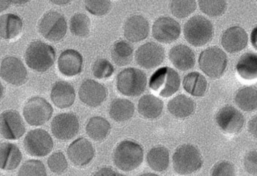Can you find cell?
<instances>
[{"instance_id":"obj_44","label":"cell","mask_w":257,"mask_h":176,"mask_svg":"<svg viewBox=\"0 0 257 176\" xmlns=\"http://www.w3.org/2000/svg\"><path fill=\"white\" fill-rule=\"evenodd\" d=\"M248 129L254 138H257V114L253 116L248 123Z\"/></svg>"},{"instance_id":"obj_18","label":"cell","mask_w":257,"mask_h":176,"mask_svg":"<svg viewBox=\"0 0 257 176\" xmlns=\"http://www.w3.org/2000/svg\"><path fill=\"white\" fill-rule=\"evenodd\" d=\"M95 150L91 141L85 138H78L70 144L67 155L72 163L82 167L89 164L94 156Z\"/></svg>"},{"instance_id":"obj_4","label":"cell","mask_w":257,"mask_h":176,"mask_svg":"<svg viewBox=\"0 0 257 176\" xmlns=\"http://www.w3.org/2000/svg\"><path fill=\"white\" fill-rule=\"evenodd\" d=\"M203 158L198 149L192 144L180 146L173 155V165L176 172L190 174L202 166Z\"/></svg>"},{"instance_id":"obj_40","label":"cell","mask_w":257,"mask_h":176,"mask_svg":"<svg viewBox=\"0 0 257 176\" xmlns=\"http://www.w3.org/2000/svg\"><path fill=\"white\" fill-rule=\"evenodd\" d=\"M92 72L97 79H106L110 77L114 73L112 64L106 59H98L93 64Z\"/></svg>"},{"instance_id":"obj_1","label":"cell","mask_w":257,"mask_h":176,"mask_svg":"<svg viewBox=\"0 0 257 176\" xmlns=\"http://www.w3.org/2000/svg\"><path fill=\"white\" fill-rule=\"evenodd\" d=\"M55 49L42 41L33 42L25 52V61L28 67L40 73L49 70L55 64Z\"/></svg>"},{"instance_id":"obj_21","label":"cell","mask_w":257,"mask_h":176,"mask_svg":"<svg viewBox=\"0 0 257 176\" xmlns=\"http://www.w3.org/2000/svg\"><path fill=\"white\" fill-rule=\"evenodd\" d=\"M59 71L66 76H77L82 72L83 58L74 49H67L60 55L58 62Z\"/></svg>"},{"instance_id":"obj_46","label":"cell","mask_w":257,"mask_h":176,"mask_svg":"<svg viewBox=\"0 0 257 176\" xmlns=\"http://www.w3.org/2000/svg\"><path fill=\"white\" fill-rule=\"evenodd\" d=\"M250 41L254 49L257 50V27H255L251 32Z\"/></svg>"},{"instance_id":"obj_45","label":"cell","mask_w":257,"mask_h":176,"mask_svg":"<svg viewBox=\"0 0 257 176\" xmlns=\"http://www.w3.org/2000/svg\"><path fill=\"white\" fill-rule=\"evenodd\" d=\"M95 175H120L118 173L115 172V171L110 168H103L99 170L97 172L95 173Z\"/></svg>"},{"instance_id":"obj_49","label":"cell","mask_w":257,"mask_h":176,"mask_svg":"<svg viewBox=\"0 0 257 176\" xmlns=\"http://www.w3.org/2000/svg\"><path fill=\"white\" fill-rule=\"evenodd\" d=\"M31 0H12V2H13V4L16 6H22L25 5V4H28Z\"/></svg>"},{"instance_id":"obj_33","label":"cell","mask_w":257,"mask_h":176,"mask_svg":"<svg viewBox=\"0 0 257 176\" xmlns=\"http://www.w3.org/2000/svg\"><path fill=\"white\" fill-rule=\"evenodd\" d=\"M234 101L242 111L252 112L257 109V90L250 86L240 89L236 93Z\"/></svg>"},{"instance_id":"obj_11","label":"cell","mask_w":257,"mask_h":176,"mask_svg":"<svg viewBox=\"0 0 257 176\" xmlns=\"http://www.w3.org/2000/svg\"><path fill=\"white\" fill-rule=\"evenodd\" d=\"M79 121L75 114L70 113L58 114L51 125L52 134L61 141L73 139L79 132Z\"/></svg>"},{"instance_id":"obj_23","label":"cell","mask_w":257,"mask_h":176,"mask_svg":"<svg viewBox=\"0 0 257 176\" xmlns=\"http://www.w3.org/2000/svg\"><path fill=\"white\" fill-rule=\"evenodd\" d=\"M169 59L176 68L182 71L190 70L195 65V53L185 45L174 46L170 50Z\"/></svg>"},{"instance_id":"obj_15","label":"cell","mask_w":257,"mask_h":176,"mask_svg":"<svg viewBox=\"0 0 257 176\" xmlns=\"http://www.w3.org/2000/svg\"><path fill=\"white\" fill-rule=\"evenodd\" d=\"M1 135L7 140H18L26 132L25 123L16 111H4L0 116Z\"/></svg>"},{"instance_id":"obj_2","label":"cell","mask_w":257,"mask_h":176,"mask_svg":"<svg viewBox=\"0 0 257 176\" xmlns=\"http://www.w3.org/2000/svg\"><path fill=\"white\" fill-rule=\"evenodd\" d=\"M144 156L141 145L135 141L125 140L118 144L114 151V163L121 171H133L142 164Z\"/></svg>"},{"instance_id":"obj_7","label":"cell","mask_w":257,"mask_h":176,"mask_svg":"<svg viewBox=\"0 0 257 176\" xmlns=\"http://www.w3.org/2000/svg\"><path fill=\"white\" fill-rule=\"evenodd\" d=\"M180 86V75L169 67L159 69L150 78V89L161 97H171L178 91Z\"/></svg>"},{"instance_id":"obj_29","label":"cell","mask_w":257,"mask_h":176,"mask_svg":"<svg viewBox=\"0 0 257 176\" xmlns=\"http://www.w3.org/2000/svg\"><path fill=\"white\" fill-rule=\"evenodd\" d=\"M183 89L194 97H202L208 88L207 79L198 72H191L183 78Z\"/></svg>"},{"instance_id":"obj_17","label":"cell","mask_w":257,"mask_h":176,"mask_svg":"<svg viewBox=\"0 0 257 176\" xmlns=\"http://www.w3.org/2000/svg\"><path fill=\"white\" fill-rule=\"evenodd\" d=\"M79 99L82 103L91 108L100 106L107 97L106 87L92 79L84 80L79 88Z\"/></svg>"},{"instance_id":"obj_42","label":"cell","mask_w":257,"mask_h":176,"mask_svg":"<svg viewBox=\"0 0 257 176\" xmlns=\"http://www.w3.org/2000/svg\"><path fill=\"white\" fill-rule=\"evenodd\" d=\"M211 174L213 176L235 175L236 170L234 164L228 161H221L212 168Z\"/></svg>"},{"instance_id":"obj_27","label":"cell","mask_w":257,"mask_h":176,"mask_svg":"<svg viewBox=\"0 0 257 176\" xmlns=\"http://www.w3.org/2000/svg\"><path fill=\"white\" fill-rule=\"evenodd\" d=\"M22 28V19L16 15L6 14L0 18V34L4 40H13L19 37Z\"/></svg>"},{"instance_id":"obj_6","label":"cell","mask_w":257,"mask_h":176,"mask_svg":"<svg viewBox=\"0 0 257 176\" xmlns=\"http://www.w3.org/2000/svg\"><path fill=\"white\" fill-rule=\"evenodd\" d=\"M147 85V75L139 69L129 67L117 76V90L121 94L128 97L141 96L145 91Z\"/></svg>"},{"instance_id":"obj_20","label":"cell","mask_w":257,"mask_h":176,"mask_svg":"<svg viewBox=\"0 0 257 176\" xmlns=\"http://www.w3.org/2000/svg\"><path fill=\"white\" fill-rule=\"evenodd\" d=\"M150 34V24L141 16L127 19L124 26V37L132 43H139L147 38Z\"/></svg>"},{"instance_id":"obj_24","label":"cell","mask_w":257,"mask_h":176,"mask_svg":"<svg viewBox=\"0 0 257 176\" xmlns=\"http://www.w3.org/2000/svg\"><path fill=\"white\" fill-rule=\"evenodd\" d=\"M22 153L16 144L2 143L0 145V167L6 171H13L20 165Z\"/></svg>"},{"instance_id":"obj_38","label":"cell","mask_w":257,"mask_h":176,"mask_svg":"<svg viewBox=\"0 0 257 176\" xmlns=\"http://www.w3.org/2000/svg\"><path fill=\"white\" fill-rule=\"evenodd\" d=\"M19 175H47L46 167L44 164L37 159H30L26 161L21 167Z\"/></svg>"},{"instance_id":"obj_22","label":"cell","mask_w":257,"mask_h":176,"mask_svg":"<svg viewBox=\"0 0 257 176\" xmlns=\"http://www.w3.org/2000/svg\"><path fill=\"white\" fill-rule=\"evenodd\" d=\"M51 99L54 105L60 109L70 108L76 100V92L71 84L58 81L51 92Z\"/></svg>"},{"instance_id":"obj_36","label":"cell","mask_w":257,"mask_h":176,"mask_svg":"<svg viewBox=\"0 0 257 176\" xmlns=\"http://www.w3.org/2000/svg\"><path fill=\"white\" fill-rule=\"evenodd\" d=\"M196 8L195 0H171L170 5L173 16L180 19L189 17Z\"/></svg>"},{"instance_id":"obj_37","label":"cell","mask_w":257,"mask_h":176,"mask_svg":"<svg viewBox=\"0 0 257 176\" xmlns=\"http://www.w3.org/2000/svg\"><path fill=\"white\" fill-rule=\"evenodd\" d=\"M200 10L210 17H219L226 10L225 0H198Z\"/></svg>"},{"instance_id":"obj_3","label":"cell","mask_w":257,"mask_h":176,"mask_svg":"<svg viewBox=\"0 0 257 176\" xmlns=\"http://www.w3.org/2000/svg\"><path fill=\"white\" fill-rule=\"evenodd\" d=\"M183 34L189 44L195 47H201L211 41L213 36V25L203 16H194L185 24Z\"/></svg>"},{"instance_id":"obj_35","label":"cell","mask_w":257,"mask_h":176,"mask_svg":"<svg viewBox=\"0 0 257 176\" xmlns=\"http://www.w3.org/2000/svg\"><path fill=\"white\" fill-rule=\"evenodd\" d=\"M70 28L73 35L85 38L90 34L91 21L86 15L82 13L74 15L70 19Z\"/></svg>"},{"instance_id":"obj_48","label":"cell","mask_w":257,"mask_h":176,"mask_svg":"<svg viewBox=\"0 0 257 176\" xmlns=\"http://www.w3.org/2000/svg\"><path fill=\"white\" fill-rule=\"evenodd\" d=\"M51 3L58 6H65L70 4L71 0H49Z\"/></svg>"},{"instance_id":"obj_9","label":"cell","mask_w":257,"mask_h":176,"mask_svg":"<svg viewBox=\"0 0 257 176\" xmlns=\"http://www.w3.org/2000/svg\"><path fill=\"white\" fill-rule=\"evenodd\" d=\"M24 117L28 124L33 126L46 124L53 114V108L46 99L33 97L25 104Z\"/></svg>"},{"instance_id":"obj_32","label":"cell","mask_w":257,"mask_h":176,"mask_svg":"<svg viewBox=\"0 0 257 176\" xmlns=\"http://www.w3.org/2000/svg\"><path fill=\"white\" fill-rule=\"evenodd\" d=\"M111 125L101 117H91L86 126L87 135L95 141H102L110 133Z\"/></svg>"},{"instance_id":"obj_14","label":"cell","mask_w":257,"mask_h":176,"mask_svg":"<svg viewBox=\"0 0 257 176\" xmlns=\"http://www.w3.org/2000/svg\"><path fill=\"white\" fill-rule=\"evenodd\" d=\"M165 49L156 43H147L137 50L135 59L138 65L145 69L159 67L165 61Z\"/></svg>"},{"instance_id":"obj_30","label":"cell","mask_w":257,"mask_h":176,"mask_svg":"<svg viewBox=\"0 0 257 176\" xmlns=\"http://www.w3.org/2000/svg\"><path fill=\"white\" fill-rule=\"evenodd\" d=\"M147 161L153 171L163 172L169 166V150L164 146L153 147L147 153Z\"/></svg>"},{"instance_id":"obj_10","label":"cell","mask_w":257,"mask_h":176,"mask_svg":"<svg viewBox=\"0 0 257 176\" xmlns=\"http://www.w3.org/2000/svg\"><path fill=\"white\" fill-rule=\"evenodd\" d=\"M24 146L28 154L33 156H47L54 147L53 139L44 129L30 131L24 140Z\"/></svg>"},{"instance_id":"obj_16","label":"cell","mask_w":257,"mask_h":176,"mask_svg":"<svg viewBox=\"0 0 257 176\" xmlns=\"http://www.w3.org/2000/svg\"><path fill=\"white\" fill-rule=\"evenodd\" d=\"M181 27L177 21L170 17H161L155 22L153 26V36L162 43H173L180 37Z\"/></svg>"},{"instance_id":"obj_5","label":"cell","mask_w":257,"mask_h":176,"mask_svg":"<svg viewBox=\"0 0 257 176\" xmlns=\"http://www.w3.org/2000/svg\"><path fill=\"white\" fill-rule=\"evenodd\" d=\"M198 64L203 73L211 79L223 76L228 65L226 54L216 46L209 47L201 52Z\"/></svg>"},{"instance_id":"obj_19","label":"cell","mask_w":257,"mask_h":176,"mask_svg":"<svg viewBox=\"0 0 257 176\" xmlns=\"http://www.w3.org/2000/svg\"><path fill=\"white\" fill-rule=\"evenodd\" d=\"M248 35L244 29L238 26L228 28L222 34L221 44L228 53H237L247 46Z\"/></svg>"},{"instance_id":"obj_47","label":"cell","mask_w":257,"mask_h":176,"mask_svg":"<svg viewBox=\"0 0 257 176\" xmlns=\"http://www.w3.org/2000/svg\"><path fill=\"white\" fill-rule=\"evenodd\" d=\"M13 4V2H12V0H1V12L5 11L7 10L9 7H10V5Z\"/></svg>"},{"instance_id":"obj_43","label":"cell","mask_w":257,"mask_h":176,"mask_svg":"<svg viewBox=\"0 0 257 176\" xmlns=\"http://www.w3.org/2000/svg\"><path fill=\"white\" fill-rule=\"evenodd\" d=\"M243 167L249 174H257V150H252L245 155Z\"/></svg>"},{"instance_id":"obj_39","label":"cell","mask_w":257,"mask_h":176,"mask_svg":"<svg viewBox=\"0 0 257 176\" xmlns=\"http://www.w3.org/2000/svg\"><path fill=\"white\" fill-rule=\"evenodd\" d=\"M87 11L95 16H103L110 11L112 4L110 0H85Z\"/></svg>"},{"instance_id":"obj_25","label":"cell","mask_w":257,"mask_h":176,"mask_svg":"<svg viewBox=\"0 0 257 176\" xmlns=\"http://www.w3.org/2000/svg\"><path fill=\"white\" fill-rule=\"evenodd\" d=\"M168 110L176 118H188L195 113V104L188 96L179 95L168 102Z\"/></svg>"},{"instance_id":"obj_34","label":"cell","mask_w":257,"mask_h":176,"mask_svg":"<svg viewBox=\"0 0 257 176\" xmlns=\"http://www.w3.org/2000/svg\"><path fill=\"white\" fill-rule=\"evenodd\" d=\"M133 47L128 43L122 40L116 42L111 50L112 61L120 67L130 64L133 59Z\"/></svg>"},{"instance_id":"obj_41","label":"cell","mask_w":257,"mask_h":176,"mask_svg":"<svg viewBox=\"0 0 257 176\" xmlns=\"http://www.w3.org/2000/svg\"><path fill=\"white\" fill-rule=\"evenodd\" d=\"M47 162L51 171L56 174L64 172L68 167V162L62 152H56L51 155Z\"/></svg>"},{"instance_id":"obj_13","label":"cell","mask_w":257,"mask_h":176,"mask_svg":"<svg viewBox=\"0 0 257 176\" xmlns=\"http://www.w3.org/2000/svg\"><path fill=\"white\" fill-rule=\"evenodd\" d=\"M216 120L221 130L229 135L240 132L245 123L243 114L230 105H226L218 111Z\"/></svg>"},{"instance_id":"obj_28","label":"cell","mask_w":257,"mask_h":176,"mask_svg":"<svg viewBox=\"0 0 257 176\" xmlns=\"http://www.w3.org/2000/svg\"><path fill=\"white\" fill-rule=\"evenodd\" d=\"M237 74L246 81L257 79V55L255 53L243 54L236 65Z\"/></svg>"},{"instance_id":"obj_26","label":"cell","mask_w":257,"mask_h":176,"mask_svg":"<svg viewBox=\"0 0 257 176\" xmlns=\"http://www.w3.org/2000/svg\"><path fill=\"white\" fill-rule=\"evenodd\" d=\"M163 108V102L153 95H145L138 102V112L144 118L149 120H154L160 117Z\"/></svg>"},{"instance_id":"obj_12","label":"cell","mask_w":257,"mask_h":176,"mask_svg":"<svg viewBox=\"0 0 257 176\" xmlns=\"http://www.w3.org/2000/svg\"><path fill=\"white\" fill-rule=\"evenodd\" d=\"M0 75L6 82L16 86L24 85L28 79L25 64L16 57L8 56L3 60Z\"/></svg>"},{"instance_id":"obj_8","label":"cell","mask_w":257,"mask_h":176,"mask_svg":"<svg viewBox=\"0 0 257 176\" xmlns=\"http://www.w3.org/2000/svg\"><path fill=\"white\" fill-rule=\"evenodd\" d=\"M39 31L41 35L49 41H60L67 34V21L58 12H49L40 20Z\"/></svg>"},{"instance_id":"obj_31","label":"cell","mask_w":257,"mask_h":176,"mask_svg":"<svg viewBox=\"0 0 257 176\" xmlns=\"http://www.w3.org/2000/svg\"><path fill=\"white\" fill-rule=\"evenodd\" d=\"M135 111V105L132 102L127 99H117L110 104L109 114L112 120L121 123L132 119Z\"/></svg>"}]
</instances>
